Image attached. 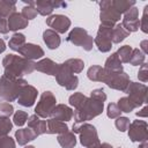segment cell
Here are the masks:
<instances>
[{"instance_id": "cell-1", "label": "cell", "mask_w": 148, "mask_h": 148, "mask_svg": "<svg viewBox=\"0 0 148 148\" xmlns=\"http://www.w3.org/2000/svg\"><path fill=\"white\" fill-rule=\"evenodd\" d=\"M5 73L9 79H22L23 75L31 74L36 69V62L16 54H7L2 60Z\"/></svg>"}, {"instance_id": "cell-2", "label": "cell", "mask_w": 148, "mask_h": 148, "mask_svg": "<svg viewBox=\"0 0 148 148\" xmlns=\"http://www.w3.org/2000/svg\"><path fill=\"white\" fill-rule=\"evenodd\" d=\"M25 83L27 81L23 79H9L2 75L0 79V102H13L17 99Z\"/></svg>"}, {"instance_id": "cell-3", "label": "cell", "mask_w": 148, "mask_h": 148, "mask_svg": "<svg viewBox=\"0 0 148 148\" xmlns=\"http://www.w3.org/2000/svg\"><path fill=\"white\" fill-rule=\"evenodd\" d=\"M103 108H104L103 102L96 101L91 97L87 98L84 104L80 109H77L73 112L75 124H82L87 120H91L92 118H95V117H97L98 114L102 113Z\"/></svg>"}, {"instance_id": "cell-4", "label": "cell", "mask_w": 148, "mask_h": 148, "mask_svg": "<svg viewBox=\"0 0 148 148\" xmlns=\"http://www.w3.org/2000/svg\"><path fill=\"white\" fill-rule=\"evenodd\" d=\"M73 133L80 134V142L86 148H92L99 143L98 134L91 124L82 123V124H74L73 125Z\"/></svg>"}, {"instance_id": "cell-5", "label": "cell", "mask_w": 148, "mask_h": 148, "mask_svg": "<svg viewBox=\"0 0 148 148\" xmlns=\"http://www.w3.org/2000/svg\"><path fill=\"white\" fill-rule=\"evenodd\" d=\"M101 82L106 83V86L112 89L125 91L130 83V77L125 72L112 73V72H109L103 68V75H102Z\"/></svg>"}, {"instance_id": "cell-6", "label": "cell", "mask_w": 148, "mask_h": 148, "mask_svg": "<svg viewBox=\"0 0 148 148\" xmlns=\"http://www.w3.org/2000/svg\"><path fill=\"white\" fill-rule=\"evenodd\" d=\"M67 40L76 46L83 47L86 51H90L92 49V43H94L92 37L83 28H80V27H76L71 30V32L68 34Z\"/></svg>"}, {"instance_id": "cell-7", "label": "cell", "mask_w": 148, "mask_h": 148, "mask_svg": "<svg viewBox=\"0 0 148 148\" xmlns=\"http://www.w3.org/2000/svg\"><path fill=\"white\" fill-rule=\"evenodd\" d=\"M99 7H101V13H99L101 24L113 28L116 22L120 20V14L112 7L111 0H105L99 2Z\"/></svg>"}, {"instance_id": "cell-8", "label": "cell", "mask_w": 148, "mask_h": 148, "mask_svg": "<svg viewBox=\"0 0 148 148\" xmlns=\"http://www.w3.org/2000/svg\"><path fill=\"white\" fill-rule=\"evenodd\" d=\"M56 80L59 86L65 87L67 90H74L79 84V77L74 75L67 68V66L64 65V62L59 64V68L56 74Z\"/></svg>"}, {"instance_id": "cell-9", "label": "cell", "mask_w": 148, "mask_h": 148, "mask_svg": "<svg viewBox=\"0 0 148 148\" xmlns=\"http://www.w3.org/2000/svg\"><path fill=\"white\" fill-rule=\"evenodd\" d=\"M125 92L128 94V98L135 105V108H138L147 102V87L142 83L130 81Z\"/></svg>"}, {"instance_id": "cell-10", "label": "cell", "mask_w": 148, "mask_h": 148, "mask_svg": "<svg viewBox=\"0 0 148 148\" xmlns=\"http://www.w3.org/2000/svg\"><path fill=\"white\" fill-rule=\"evenodd\" d=\"M56 97L51 91H44L35 108V114H37L39 118L50 117L53 108L56 106Z\"/></svg>"}, {"instance_id": "cell-11", "label": "cell", "mask_w": 148, "mask_h": 148, "mask_svg": "<svg viewBox=\"0 0 148 148\" xmlns=\"http://www.w3.org/2000/svg\"><path fill=\"white\" fill-rule=\"evenodd\" d=\"M94 42L101 52H109L112 47V28L101 24Z\"/></svg>"}, {"instance_id": "cell-12", "label": "cell", "mask_w": 148, "mask_h": 148, "mask_svg": "<svg viewBox=\"0 0 148 148\" xmlns=\"http://www.w3.org/2000/svg\"><path fill=\"white\" fill-rule=\"evenodd\" d=\"M127 130L128 136L133 142H142L148 138V125L145 120H134Z\"/></svg>"}, {"instance_id": "cell-13", "label": "cell", "mask_w": 148, "mask_h": 148, "mask_svg": "<svg viewBox=\"0 0 148 148\" xmlns=\"http://www.w3.org/2000/svg\"><path fill=\"white\" fill-rule=\"evenodd\" d=\"M46 24L57 34H65L71 27V20L62 14H56L46 18Z\"/></svg>"}, {"instance_id": "cell-14", "label": "cell", "mask_w": 148, "mask_h": 148, "mask_svg": "<svg viewBox=\"0 0 148 148\" xmlns=\"http://www.w3.org/2000/svg\"><path fill=\"white\" fill-rule=\"evenodd\" d=\"M37 94H38V91H37V89H36L35 87H32V86L25 83V84L22 87L21 91H20V95H18V97H17V103H18L20 105L27 106V108L32 106L34 103H35V101H36Z\"/></svg>"}, {"instance_id": "cell-15", "label": "cell", "mask_w": 148, "mask_h": 148, "mask_svg": "<svg viewBox=\"0 0 148 148\" xmlns=\"http://www.w3.org/2000/svg\"><path fill=\"white\" fill-rule=\"evenodd\" d=\"M67 3L59 1V0H37L35 1V8L37 13H39L43 16L50 15L54 8L59 7H66Z\"/></svg>"}, {"instance_id": "cell-16", "label": "cell", "mask_w": 148, "mask_h": 148, "mask_svg": "<svg viewBox=\"0 0 148 148\" xmlns=\"http://www.w3.org/2000/svg\"><path fill=\"white\" fill-rule=\"evenodd\" d=\"M18 53L28 60H35V59H39L44 56V50L39 45H36L32 43H25L18 50Z\"/></svg>"}, {"instance_id": "cell-17", "label": "cell", "mask_w": 148, "mask_h": 148, "mask_svg": "<svg viewBox=\"0 0 148 148\" xmlns=\"http://www.w3.org/2000/svg\"><path fill=\"white\" fill-rule=\"evenodd\" d=\"M50 117L52 119H56V120L65 123V121H68V120H71L73 118V110L69 106L65 105V104H57L53 108Z\"/></svg>"}, {"instance_id": "cell-18", "label": "cell", "mask_w": 148, "mask_h": 148, "mask_svg": "<svg viewBox=\"0 0 148 148\" xmlns=\"http://www.w3.org/2000/svg\"><path fill=\"white\" fill-rule=\"evenodd\" d=\"M58 68H59V64L54 62L53 60H51L49 58L42 59V60L36 62V69L38 72L45 73L47 75H54L56 76V74L58 72Z\"/></svg>"}, {"instance_id": "cell-19", "label": "cell", "mask_w": 148, "mask_h": 148, "mask_svg": "<svg viewBox=\"0 0 148 148\" xmlns=\"http://www.w3.org/2000/svg\"><path fill=\"white\" fill-rule=\"evenodd\" d=\"M7 23H8V30H12V31L21 30L28 27V20L22 14L16 12L8 17Z\"/></svg>"}, {"instance_id": "cell-20", "label": "cell", "mask_w": 148, "mask_h": 148, "mask_svg": "<svg viewBox=\"0 0 148 148\" xmlns=\"http://www.w3.org/2000/svg\"><path fill=\"white\" fill-rule=\"evenodd\" d=\"M28 127L36 134V136L46 133V121L39 118L37 114H32L28 118Z\"/></svg>"}, {"instance_id": "cell-21", "label": "cell", "mask_w": 148, "mask_h": 148, "mask_svg": "<svg viewBox=\"0 0 148 148\" xmlns=\"http://www.w3.org/2000/svg\"><path fill=\"white\" fill-rule=\"evenodd\" d=\"M43 40L46 44V46L51 50L58 49L60 43H61V39H60L59 35L56 31H53L52 29H46L43 32Z\"/></svg>"}, {"instance_id": "cell-22", "label": "cell", "mask_w": 148, "mask_h": 148, "mask_svg": "<svg viewBox=\"0 0 148 148\" xmlns=\"http://www.w3.org/2000/svg\"><path fill=\"white\" fill-rule=\"evenodd\" d=\"M46 133L49 134H62L68 131V126L64 121H59L52 118L46 121Z\"/></svg>"}, {"instance_id": "cell-23", "label": "cell", "mask_w": 148, "mask_h": 148, "mask_svg": "<svg viewBox=\"0 0 148 148\" xmlns=\"http://www.w3.org/2000/svg\"><path fill=\"white\" fill-rule=\"evenodd\" d=\"M36 134L28 127V128H20L15 132V139L17 141V143L20 146H24L28 142L32 141L34 139H36Z\"/></svg>"}, {"instance_id": "cell-24", "label": "cell", "mask_w": 148, "mask_h": 148, "mask_svg": "<svg viewBox=\"0 0 148 148\" xmlns=\"http://www.w3.org/2000/svg\"><path fill=\"white\" fill-rule=\"evenodd\" d=\"M104 69H106L109 72H112V73H120V72H123V65H121V61L119 60L117 53H112L105 60Z\"/></svg>"}, {"instance_id": "cell-25", "label": "cell", "mask_w": 148, "mask_h": 148, "mask_svg": "<svg viewBox=\"0 0 148 148\" xmlns=\"http://www.w3.org/2000/svg\"><path fill=\"white\" fill-rule=\"evenodd\" d=\"M57 140L62 148H74L76 145V138H75L74 133H72L69 131H67L62 134H59Z\"/></svg>"}, {"instance_id": "cell-26", "label": "cell", "mask_w": 148, "mask_h": 148, "mask_svg": "<svg viewBox=\"0 0 148 148\" xmlns=\"http://www.w3.org/2000/svg\"><path fill=\"white\" fill-rule=\"evenodd\" d=\"M16 2L10 0H0V17L7 18L15 13Z\"/></svg>"}, {"instance_id": "cell-27", "label": "cell", "mask_w": 148, "mask_h": 148, "mask_svg": "<svg viewBox=\"0 0 148 148\" xmlns=\"http://www.w3.org/2000/svg\"><path fill=\"white\" fill-rule=\"evenodd\" d=\"M111 3H112V7L119 14H123V13H126L131 7L134 6L135 1L134 0H113V1H111Z\"/></svg>"}, {"instance_id": "cell-28", "label": "cell", "mask_w": 148, "mask_h": 148, "mask_svg": "<svg viewBox=\"0 0 148 148\" xmlns=\"http://www.w3.org/2000/svg\"><path fill=\"white\" fill-rule=\"evenodd\" d=\"M128 35H130V32L126 31L121 24H117L112 28V42L113 43L118 44V43L123 42Z\"/></svg>"}, {"instance_id": "cell-29", "label": "cell", "mask_w": 148, "mask_h": 148, "mask_svg": "<svg viewBox=\"0 0 148 148\" xmlns=\"http://www.w3.org/2000/svg\"><path fill=\"white\" fill-rule=\"evenodd\" d=\"M65 66H67V68L74 74V73H80L82 72L83 67H84V62L83 60L81 59H76V58H72V59H68L64 62Z\"/></svg>"}, {"instance_id": "cell-30", "label": "cell", "mask_w": 148, "mask_h": 148, "mask_svg": "<svg viewBox=\"0 0 148 148\" xmlns=\"http://www.w3.org/2000/svg\"><path fill=\"white\" fill-rule=\"evenodd\" d=\"M24 44H25V37H24V35L16 32V34H14V35L12 36V38H10V40H9V49H12V50L18 52V50H20Z\"/></svg>"}, {"instance_id": "cell-31", "label": "cell", "mask_w": 148, "mask_h": 148, "mask_svg": "<svg viewBox=\"0 0 148 148\" xmlns=\"http://www.w3.org/2000/svg\"><path fill=\"white\" fill-rule=\"evenodd\" d=\"M145 59H146V54H143L141 52V50L133 49L128 62L131 65H133V66H141L142 64H145Z\"/></svg>"}, {"instance_id": "cell-32", "label": "cell", "mask_w": 148, "mask_h": 148, "mask_svg": "<svg viewBox=\"0 0 148 148\" xmlns=\"http://www.w3.org/2000/svg\"><path fill=\"white\" fill-rule=\"evenodd\" d=\"M87 98H88V97L84 96V95L81 94V92H74L73 95L69 96V104H71L72 106H74L75 110H77V109H80V108L84 104V102H86Z\"/></svg>"}, {"instance_id": "cell-33", "label": "cell", "mask_w": 148, "mask_h": 148, "mask_svg": "<svg viewBox=\"0 0 148 148\" xmlns=\"http://www.w3.org/2000/svg\"><path fill=\"white\" fill-rule=\"evenodd\" d=\"M102 75H103V68L101 66H91V67H89V69L87 72V76L91 81H99L101 82Z\"/></svg>"}, {"instance_id": "cell-34", "label": "cell", "mask_w": 148, "mask_h": 148, "mask_svg": "<svg viewBox=\"0 0 148 148\" xmlns=\"http://www.w3.org/2000/svg\"><path fill=\"white\" fill-rule=\"evenodd\" d=\"M117 105H118V108H119V110L121 112H126V113H130V112H132L135 109V105L131 102V99L128 97H121V98H119Z\"/></svg>"}, {"instance_id": "cell-35", "label": "cell", "mask_w": 148, "mask_h": 148, "mask_svg": "<svg viewBox=\"0 0 148 148\" xmlns=\"http://www.w3.org/2000/svg\"><path fill=\"white\" fill-rule=\"evenodd\" d=\"M132 47L130 45H124L118 49V51L116 52L119 60L121 62H128L130 61V58H131V53H132Z\"/></svg>"}, {"instance_id": "cell-36", "label": "cell", "mask_w": 148, "mask_h": 148, "mask_svg": "<svg viewBox=\"0 0 148 148\" xmlns=\"http://www.w3.org/2000/svg\"><path fill=\"white\" fill-rule=\"evenodd\" d=\"M13 124L9 120V118H1L0 117V138L6 136L12 131Z\"/></svg>"}, {"instance_id": "cell-37", "label": "cell", "mask_w": 148, "mask_h": 148, "mask_svg": "<svg viewBox=\"0 0 148 148\" xmlns=\"http://www.w3.org/2000/svg\"><path fill=\"white\" fill-rule=\"evenodd\" d=\"M121 25L124 27V29L128 32H134L139 29V25H140V21L139 18L138 20H124L123 18V23Z\"/></svg>"}, {"instance_id": "cell-38", "label": "cell", "mask_w": 148, "mask_h": 148, "mask_svg": "<svg viewBox=\"0 0 148 148\" xmlns=\"http://www.w3.org/2000/svg\"><path fill=\"white\" fill-rule=\"evenodd\" d=\"M28 113L25 111H22V110H18L14 113V117H13V120H14V124L17 125V126H23L25 124V121L28 120Z\"/></svg>"}, {"instance_id": "cell-39", "label": "cell", "mask_w": 148, "mask_h": 148, "mask_svg": "<svg viewBox=\"0 0 148 148\" xmlns=\"http://www.w3.org/2000/svg\"><path fill=\"white\" fill-rule=\"evenodd\" d=\"M13 112H14V108L10 103L8 102L0 103V117L1 118H8L10 114H13Z\"/></svg>"}, {"instance_id": "cell-40", "label": "cell", "mask_w": 148, "mask_h": 148, "mask_svg": "<svg viewBox=\"0 0 148 148\" xmlns=\"http://www.w3.org/2000/svg\"><path fill=\"white\" fill-rule=\"evenodd\" d=\"M120 113H121V111L119 110V108H118V105L116 103H110L108 105L106 114H108L109 118H111V119L118 118V117H120Z\"/></svg>"}, {"instance_id": "cell-41", "label": "cell", "mask_w": 148, "mask_h": 148, "mask_svg": "<svg viewBox=\"0 0 148 148\" xmlns=\"http://www.w3.org/2000/svg\"><path fill=\"white\" fill-rule=\"evenodd\" d=\"M27 20H32L37 16V10L34 6H25L22 8V13H21Z\"/></svg>"}, {"instance_id": "cell-42", "label": "cell", "mask_w": 148, "mask_h": 148, "mask_svg": "<svg viewBox=\"0 0 148 148\" xmlns=\"http://www.w3.org/2000/svg\"><path fill=\"white\" fill-rule=\"evenodd\" d=\"M114 124L120 132H125L130 126V119L127 117H118Z\"/></svg>"}, {"instance_id": "cell-43", "label": "cell", "mask_w": 148, "mask_h": 148, "mask_svg": "<svg viewBox=\"0 0 148 148\" xmlns=\"http://www.w3.org/2000/svg\"><path fill=\"white\" fill-rule=\"evenodd\" d=\"M0 148H15V141L13 138L6 135L0 138Z\"/></svg>"}, {"instance_id": "cell-44", "label": "cell", "mask_w": 148, "mask_h": 148, "mask_svg": "<svg viewBox=\"0 0 148 148\" xmlns=\"http://www.w3.org/2000/svg\"><path fill=\"white\" fill-rule=\"evenodd\" d=\"M90 97L91 98H94V99H96V101H99V102H105V99H106V94L104 92V90L103 89H95V90H92L91 92H90Z\"/></svg>"}, {"instance_id": "cell-45", "label": "cell", "mask_w": 148, "mask_h": 148, "mask_svg": "<svg viewBox=\"0 0 148 148\" xmlns=\"http://www.w3.org/2000/svg\"><path fill=\"white\" fill-rule=\"evenodd\" d=\"M139 18V10L135 6L131 7L126 13H124V20H138Z\"/></svg>"}, {"instance_id": "cell-46", "label": "cell", "mask_w": 148, "mask_h": 148, "mask_svg": "<svg viewBox=\"0 0 148 148\" xmlns=\"http://www.w3.org/2000/svg\"><path fill=\"white\" fill-rule=\"evenodd\" d=\"M140 28L145 34L148 32V6H146L143 9V15L140 21Z\"/></svg>"}, {"instance_id": "cell-47", "label": "cell", "mask_w": 148, "mask_h": 148, "mask_svg": "<svg viewBox=\"0 0 148 148\" xmlns=\"http://www.w3.org/2000/svg\"><path fill=\"white\" fill-rule=\"evenodd\" d=\"M138 77L142 82H147L148 81V65L147 64H142L141 65V67L139 69V73H138Z\"/></svg>"}, {"instance_id": "cell-48", "label": "cell", "mask_w": 148, "mask_h": 148, "mask_svg": "<svg viewBox=\"0 0 148 148\" xmlns=\"http://www.w3.org/2000/svg\"><path fill=\"white\" fill-rule=\"evenodd\" d=\"M9 30H8V23H7V20L3 18V17H0V32L1 34H7Z\"/></svg>"}, {"instance_id": "cell-49", "label": "cell", "mask_w": 148, "mask_h": 148, "mask_svg": "<svg viewBox=\"0 0 148 148\" xmlns=\"http://www.w3.org/2000/svg\"><path fill=\"white\" fill-rule=\"evenodd\" d=\"M147 111H148V108L145 106L141 111H138V112H136V116H138V117H145V118H146V117L148 116V112H147Z\"/></svg>"}, {"instance_id": "cell-50", "label": "cell", "mask_w": 148, "mask_h": 148, "mask_svg": "<svg viewBox=\"0 0 148 148\" xmlns=\"http://www.w3.org/2000/svg\"><path fill=\"white\" fill-rule=\"evenodd\" d=\"M147 45H148V40H142L141 42V49H142V53L143 54H146L147 52H148V47H147Z\"/></svg>"}, {"instance_id": "cell-51", "label": "cell", "mask_w": 148, "mask_h": 148, "mask_svg": "<svg viewBox=\"0 0 148 148\" xmlns=\"http://www.w3.org/2000/svg\"><path fill=\"white\" fill-rule=\"evenodd\" d=\"M92 148H112V146L109 145V143H106V142H104V143H98L97 146H95Z\"/></svg>"}, {"instance_id": "cell-52", "label": "cell", "mask_w": 148, "mask_h": 148, "mask_svg": "<svg viewBox=\"0 0 148 148\" xmlns=\"http://www.w3.org/2000/svg\"><path fill=\"white\" fill-rule=\"evenodd\" d=\"M6 50V44L3 42V39H0V53H2Z\"/></svg>"}, {"instance_id": "cell-53", "label": "cell", "mask_w": 148, "mask_h": 148, "mask_svg": "<svg viewBox=\"0 0 148 148\" xmlns=\"http://www.w3.org/2000/svg\"><path fill=\"white\" fill-rule=\"evenodd\" d=\"M139 148H148V142H147V140H146V141H142Z\"/></svg>"}, {"instance_id": "cell-54", "label": "cell", "mask_w": 148, "mask_h": 148, "mask_svg": "<svg viewBox=\"0 0 148 148\" xmlns=\"http://www.w3.org/2000/svg\"><path fill=\"white\" fill-rule=\"evenodd\" d=\"M24 148H35V147H34V146H25Z\"/></svg>"}, {"instance_id": "cell-55", "label": "cell", "mask_w": 148, "mask_h": 148, "mask_svg": "<svg viewBox=\"0 0 148 148\" xmlns=\"http://www.w3.org/2000/svg\"><path fill=\"white\" fill-rule=\"evenodd\" d=\"M119 148H120V147H119Z\"/></svg>"}]
</instances>
